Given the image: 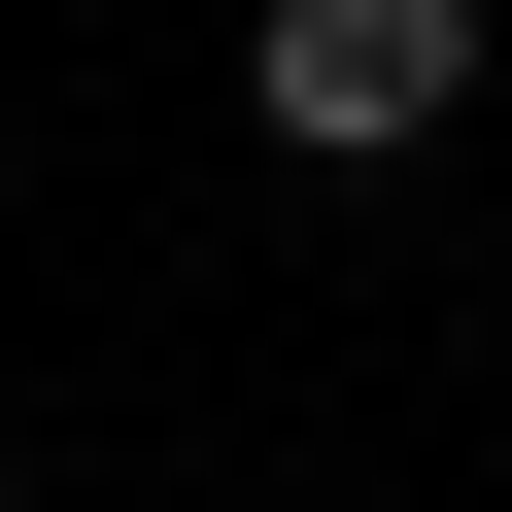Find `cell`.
<instances>
[{
	"label": "cell",
	"mask_w": 512,
	"mask_h": 512,
	"mask_svg": "<svg viewBox=\"0 0 512 512\" xmlns=\"http://www.w3.org/2000/svg\"><path fill=\"white\" fill-rule=\"evenodd\" d=\"M0 512H35V478H0Z\"/></svg>",
	"instance_id": "7a4b0ae2"
},
{
	"label": "cell",
	"mask_w": 512,
	"mask_h": 512,
	"mask_svg": "<svg viewBox=\"0 0 512 512\" xmlns=\"http://www.w3.org/2000/svg\"><path fill=\"white\" fill-rule=\"evenodd\" d=\"M239 103H274V171H410V137L478 103V0H274Z\"/></svg>",
	"instance_id": "6da1fadb"
}]
</instances>
